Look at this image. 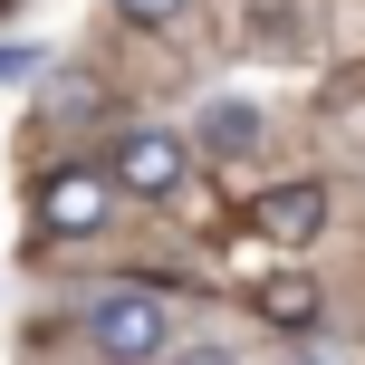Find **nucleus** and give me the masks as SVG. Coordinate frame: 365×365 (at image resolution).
<instances>
[{"label": "nucleus", "mask_w": 365, "mask_h": 365, "mask_svg": "<svg viewBox=\"0 0 365 365\" xmlns=\"http://www.w3.org/2000/svg\"><path fill=\"white\" fill-rule=\"evenodd\" d=\"M87 346L106 365H164L173 356V298L164 289H96L87 298Z\"/></svg>", "instance_id": "f257e3e1"}, {"label": "nucleus", "mask_w": 365, "mask_h": 365, "mask_svg": "<svg viewBox=\"0 0 365 365\" xmlns=\"http://www.w3.org/2000/svg\"><path fill=\"white\" fill-rule=\"evenodd\" d=\"M29 221H38V240H96L115 221V173L106 164H48L29 182Z\"/></svg>", "instance_id": "f03ea898"}, {"label": "nucleus", "mask_w": 365, "mask_h": 365, "mask_svg": "<svg viewBox=\"0 0 365 365\" xmlns=\"http://www.w3.org/2000/svg\"><path fill=\"white\" fill-rule=\"evenodd\" d=\"M96 164L115 173V192L173 202L182 182H192V135H173V125H125V135H106V154H96Z\"/></svg>", "instance_id": "7ed1b4c3"}, {"label": "nucleus", "mask_w": 365, "mask_h": 365, "mask_svg": "<svg viewBox=\"0 0 365 365\" xmlns=\"http://www.w3.org/2000/svg\"><path fill=\"white\" fill-rule=\"evenodd\" d=\"M259 240H279V250H308L317 231H327V182H279V192H259Z\"/></svg>", "instance_id": "20e7f679"}, {"label": "nucleus", "mask_w": 365, "mask_h": 365, "mask_svg": "<svg viewBox=\"0 0 365 365\" xmlns=\"http://www.w3.org/2000/svg\"><path fill=\"white\" fill-rule=\"evenodd\" d=\"M259 135H269V125H259L250 96H212V106L192 115V145L202 154H259Z\"/></svg>", "instance_id": "39448f33"}, {"label": "nucleus", "mask_w": 365, "mask_h": 365, "mask_svg": "<svg viewBox=\"0 0 365 365\" xmlns=\"http://www.w3.org/2000/svg\"><path fill=\"white\" fill-rule=\"evenodd\" d=\"M250 308H259V327H279V336L327 327V298H317L308 279H259V289H250Z\"/></svg>", "instance_id": "423d86ee"}, {"label": "nucleus", "mask_w": 365, "mask_h": 365, "mask_svg": "<svg viewBox=\"0 0 365 365\" xmlns=\"http://www.w3.org/2000/svg\"><path fill=\"white\" fill-rule=\"evenodd\" d=\"M182 10H192V0H115V19H125V29H173Z\"/></svg>", "instance_id": "0eeeda50"}, {"label": "nucleus", "mask_w": 365, "mask_h": 365, "mask_svg": "<svg viewBox=\"0 0 365 365\" xmlns=\"http://www.w3.org/2000/svg\"><path fill=\"white\" fill-rule=\"evenodd\" d=\"M164 365H240V356H231V346H212V336H202V346H173Z\"/></svg>", "instance_id": "6e6552de"}, {"label": "nucleus", "mask_w": 365, "mask_h": 365, "mask_svg": "<svg viewBox=\"0 0 365 365\" xmlns=\"http://www.w3.org/2000/svg\"><path fill=\"white\" fill-rule=\"evenodd\" d=\"M19 77H38V58L29 48H0V87H19Z\"/></svg>", "instance_id": "1a4fd4ad"}, {"label": "nucleus", "mask_w": 365, "mask_h": 365, "mask_svg": "<svg viewBox=\"0 0 365 365\" xmlns=\"http://www.w3.org/2000/svg\"><path fill=\"white\" fill-rule=\"evenodd\" d=\"M10 10H19V0H0V19H10Z\"/></svg>", "instance_id": "9d476101"}]
</instances>
